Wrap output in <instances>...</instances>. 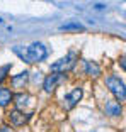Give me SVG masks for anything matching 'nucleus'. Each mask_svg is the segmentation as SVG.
I'll list each match as a JSON object with an SVG mask.
<instances>
[{
	"label": "nucleus",
	"instance_id": "nucleus-1",
	"mask_svg": "<svg viewBox=\"0 0 126 132\" xmlns=\"http://www.w3.org/2000/svg\"><path fill=\"white\" fill-rule=\"evenodd\" d=\"M48 56V49L43 43H32L29 47H26V63L43 61Z\"/></svg>",
	"mask_w": 126,
	"mask_h": 132
},
{
	"label": "nucleus",
	"instance_id": "nucleus-2",
	"mask_svg": "<svg viewBox=\"0 0 126 132\" xmlns=\"http://www.w3.org/2000/svg\"><path fill=\"white\" fill-rule=\"evenodd\" d=\"M75 63H77V54H75L73 51H70L65 58H61V59H58L56 63H53V64H51V71H53V73H61V75H65L67 71L73 70Z\"/></svg>",
	"mask_w": 126,
	"mask_h": 132
},
{
	"label": "nucleus",
	"instance_id": "nucleus-3",
	"mask_svg": "<svg viewBox=\"0 0 126 132\" xmlns=\"http://www.w3.org/2000/svg\"><path fill=\"white\" fill-rule=\"evenodd\" d=\"M106 85L109 88V92L118 98L119 102H123L126 98V90H124V83L119 80L118 76H109L106 80Z\"/></svg>",
	"mask_w": 126,
	"mask_h": 132
},
{
	"label": "nucleus",
	"instance_id": "nucleus-4",
	"mask_svg": "<svg viewBox=\"0 0 126 132\" xmlns=\"http://www.w3.org/2000/svg\"><path fill=\"white\" fill-rule=\"evenodd\" d=\"M63 81H65V75H61V73H51V75H48V76L44 78L43 88H44L46 93H51L53 90H55L60 83H63Z\"/></svg>",
	"mask_w": 126,
	"mask_h": 132
},
{
	"label": "nucleus",
	"instance_id": "nucleus-5",
	"mask_svg": "<svg viewBox=\"0 0 126 132\" xmlns=\"http://www.w3.org/2000/svg\"><path fill=\"white\" fill-rule=\"evenodd\" d=\"M82 95H83L82 88H75L72 93H68L67 97H65V109H67V110L73 109L75 105H77L80 100H82Z\"/></svg>",
	"mask_w": 126,
	"mask_h": 132
},
{
	"label": "nucleus",
	"instance_id": "nucleus-6",
	"mask_svg": "<svg viewBox=\"0 0 126 132\" xmlns=\"http://www.w3.org/2000/svg\"><path fill=\"white\" fill-rule=\"evenodd\" d=\"M29 117H31V113H27V115H24V112H20V110H12L10 112V122L14 125H24L26 122L29 120Z\"/></svg>",
	"mask_w": 126,
	"mask_h": 132
},
{
	"label": "nucleus",
	"instance_id": "nucleus-7",
	"mask_svg": "<svg viewBox=\"0 0 126 132\" xmlns=\"http://www.w3.org/2000/svg\"><path fill=\"white\" fill-rule=\"evenodd\" d=\"M29 80V71H22V73L16 75V76H12V86H16V88H20V86H24L26 83H27Z\"/></svg>",
	"mask_w": 126,
	"mask_h": 132
},
{
	"label": "nucleus",
	"instance_id": "nucleus-8",
	"mask_svg": "<svg viewBox=\"0 0 126 132\" xmlns=\"http://www.w3.org/2000/svg\"><path fill=\"white\" fill-rule=\"evenodd\" d=\"M121 105H119V102L116 100H109L106 103V113H109V115H121Z\"/></svg>",
	"mask_w": 126,
	"mask_h": 132
},
{
	"label": "nucleus",
	"instance_id": "nucleus-9",
	"mask_svg": "<svg viewBox=\"0 0 126 132\" xmlns=\"http://www.w3.org/2000/svg\"><path fill=\"white\" fill-rule=\"evenodd\" d=\"M85 73L89 75V76L97 78L99 75H101V66L94 61H85Z\"/></svg>",
	"mask_w": 126,
	"mask_h": 132
},
{
	"label": "nucleus",
	"instance_id": "nucleus-10",
	"mask_svg": "<svg viewBox=\"0 0 126 132\" xmlns=\"http://www.w3.org/2000/svg\"><path fill=\"white\" fill-rule=\"evenodd\" d=\"M12 97H14V95L10 93V90L0 88V107H7V105L12 102Z\"/></svg>",
	"mask_w": 126,
	"mask_h": 132
},
{
	"label": "nucleus",
	"instance_id": "nucleus-11",
	"mask_svg": "<svg viewBox=\"0 0 126 132\" xmlns=\"http://www.w3.org/2000/svg\"><path fill=\"white\" fill-rule=\"evenodd\" d=\"M12 98H16L14 102H16V105H17V110L26 107V105L29 103V95L27 93H19V95H16V97H12Z\"/></svg>",
	"mask_w": 126,
	"mask_h": 132
},
{
	"label": "nucleus",
	"instance_id": "nucleus-12",
	"mask_svg": "<svg viewBox=\"0 0 126 132\" xmlns=\"http://www.w3.org/2000/svg\"><path fill=\"white\" fill-rule=\"evenodd\" d=\"M63 31H83V26H80V24H65V26H61Z\"/></svg>",
	"mask_w": 126,
	"mask_h": 132
},
{
	"label": "nucleus",
	"instance_id": "nucleus-13",
	"mask_svg": "<svg viewBox=\"0 0 126 132\" xmlns=\"http://www.w3.org/2000/svg\"><path fill=\"white\" fill-rule=\"evenodd\" d=\"M10 70V64H5L2 70H0V83H2V80L5 78V75H7V71Z\"/></svg>",
	"mask_w": 126,
	"mask_h": 132
},
{
	"label": "nucleus",
	"instance_id": "nucleus-14",
	"mask_svg": "<svg viewBox=\"0 0 126 132\" xmlns=\"http://www.w3.org/2000/svg\"><path fill=\"white\" fill-rule=\"evenodd\" d=\"M124 66L126 64H124V56H123V58H121V68H123V70H124Z\"/></svg>",
	"mask_w": 126,
	"mask_h": 132
},
{
	"label": "nucleus",
	"instance_id": "nucleus-15",
	"mask_svg": "<svg viewBox=\"0 0 126 132\" xmlns=\"http://www.w3.org/2000/svg\"><path fill=\"white\" fill-rule=\"evenodd\" d=\"M0 24H2V19H0Z\"/></svg>",
	"mask_w": 126,
	"mask_h": 132
}]
</instances>
